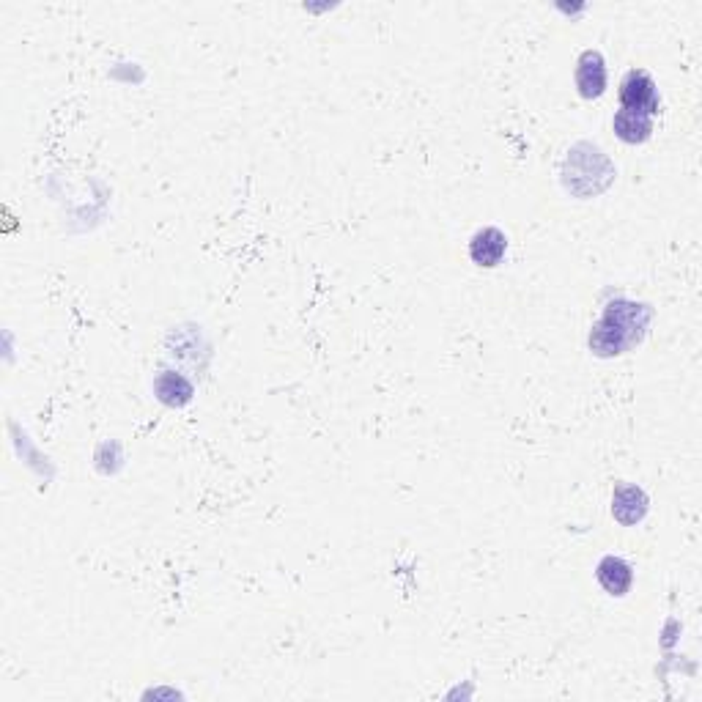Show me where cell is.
Listing matches in <instances>:
<instances>
[{
	"mask_svg": "<svg viewBox=\"0 0 702 702\" xmlns=\"http://www.w3.org/2000/svg\"><path fill=\"white\" fill-rule=\"evenodd\" d=\"M653 319V310L642 302H628V299H615L604 308V316L596 321L590 332V349L598 357H617L623 351L634 349Z\"/></svg>",
	"mask_w": 702,
	"mask_h": 702,
	"instance_id": "obj_1",
	"label": "cell"
},
{
	"mask_svg": "<svg viewBox=\"0 0 702 702\" xmlns=\"http://www.w3.org/2000/svg\"><path fill=\"white\" fill-rule=\"evenodd\" d=\"M576 88L585 99H598L607 91V64H604V55L598 50H587L582 53V58L576 61Z\"/></svg>",
	"mask_w": 702,
	"mask_h": 702,
	"instance_id": "obj_4",
	"label": "cell"
},
{
	"mask_svg": "<svg viewBox=\"0 0 702 702\" xmlns=\"http://www.w3.org/2000/svg\"><path fill=\"white\" fill-rule=\"evenodd\" d=\"M612 181H615V165L598 146L579 143L568 151V160L563 165V184L571 195L590 198L607 190Z\"/></svg>",
	"mask_w": 702,
	"mask_h": 702,
	"instance_id": "obj_2",
	"label": "cell"
},
{
	"mask_svg": "<svg viewBox=\"0 0 702 702\" xmlns=\"http://www.w3.org/2000/svg\"><path fill=\"white\" fill-rule=\"evenodd\" d=\"M154 390H157V398L162 404L168 406H181L192 398V384L181 373L173 371H162L154 382Z\"/></svg>",
	"mask_w": 702,
	"mask_h": 702,
	"instance_id": "obj_9",
	"label": "cell"
},
{
	"mask_svg": "<svg viewBox=\"0 0 702 702\" xmlns=\"http://www.w3.org/2000/svg\"><path fill=\"white\" fill-rule=\"evenodd\" d=\"M505 253H508V236L502 234L500 228H491V225L480 228L469 242V258L478 266H486V269L500 266Z\"/></svg>",
	"mask_w": 702,
	"mask_h": 702,
	"instance_id": "obj_5",
	"label": "cell"
},
{
	"mask_svg": "<svg viewBox=\"0 0 702 702\" xmlns=\"http://www.w3.org/2000/svg\"><path fill=\"white\" fill-rule=\"evenodd\" d=\"M648 505L650 502L645 497V491L639 486H631V483H620L615 494H612V516L626 527L642 522L645 513H648Z\"/></svg>",
	"mask_w": 702,
	"mask_h": 702,
	"instance_id": "obj_6",
	"label": "cell"
},
{
	"mask_svg": "<svg viewBox=\"0 0 702 702\" xmlns=\"http://www.w3.org/2000/svg\"><path fill=\"white\" fill-rule=\"evenodd\" d=\"M612 129H615V135L623 143H631V146H637V143H645V140H650V135H653V118L645 116V113H634V110H617L615 118H612Z\"/></svg>",
	"mask_w": 702,
	"mask_h": 702,
	"instance_id": "obj_8",
	"label": "cell"
},
{
	"mask_svg": "<svg viewBox=\"0 0 702 702\" xmlns=\"http://www.w3.org/2000/svg\"><path fill=\"white\" fill-rule=\"evenodd\" d=\"M620 107L623 110H634V113H645L650 118L659 116V88H656V80L645 69H631L623 77V83H620Z\"/></svg>",
	"mask_w": 702,
	"mask_h": 702,
	"instance_id": "obj_3",
	"label": "cell"
},
{
	"mask_svg": "<svg viewBox=\"0 0 702 702\" xmlns=\"http://www.w3.org/2000/svg\"><path fill=\"white\" fill-rule=\"evenodd\" d=\"M596 579H598V585L604 587L609 596L620 598V596H626L628 590H631V585H634V568H631L623 557L607 554V557L598 563Z\"/></svg>",
	"mask_w": 702,
	"mask_h": 702,
	"instance_id": "obj_7",
	"label": "cell"
}]
</instances>
